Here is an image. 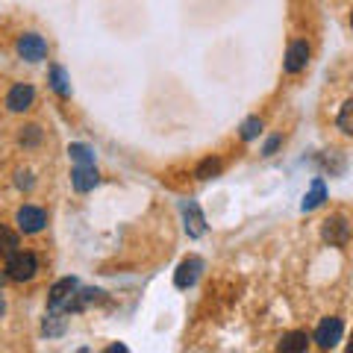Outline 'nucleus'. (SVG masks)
<instances>
[{"label":"nucleus","instance_id":"nucleus-1","mask_svg":"<svg viewBox=\"0 0 353 353\" xmlns=\"http://www.w3.org/2000/svg\"><path fill=\"white\" fill-rule=\"evenodd\" d=\"M39 274V259H36V253H30V250H15L12 256L6 259V277L9 280H15V283H27L32 280Z\"/></svg>","mask_w":353,"mask_h":353},{"label":"nucleus","instance_id":"nucleus-2","mask_svg":"<svg viewBox=\"0 0 353 353\" xmlns=\"http://www.w3.org/2000/svg\"><path fill=\"white\" fill-rule=\"evenodd\" d=\"M77 292H80V283H77L74 277H65L59 283H53V289H50V309L71 312V303H74Z\"/></svg>","mask_w":353,"mask_h":353},{"label":"nucleus","instance_id":"nucleus-3","mask_svg":"<svg viewBox=\"0 0 353 353\" xmlns=\"http://www.w3.org/2000/svg\"><path fill=\"white\" fill-rule=\"evenodd\" d=\"M18 57L27 62H41L48 57V41H44L39 32H27V36L18 39Z\"/></svg>","mask_w":353,"mask_h":353},{"label":"nucleus","instance_id":"nucleus-4","mask_svg":"<svg viewBox=\"0 0 353 353\" xmlns=\"http://www.w3.org/2000/svg\"><path fill=\"white\" fill-rule=\"evenodd\" d=\"M15 221H18L21 233H39V230H44V224H48V212H44L41 206H21Z\"/></svg>","mask_w":353,"mask_h":353},{"label":"nucleus","instance_id":"nucleus-5","mask_svg":"<svg viewBox=\"0 0 353 353\" xmlns=\"http://www.w3.org/2000/svg\"><path fill=\"white\" fill-rule=\"evenodd\" d=\"M312 339H315V345L321 347V350L336 347L339 341H341V318H324V321L318 324Z\"/></svg>","mask_w":353,"mask_h":353},{"label":"nucleus","instance_id":"nucleus-6","mask_svg":"<svg viewBox=\"0 0 353 353\" xmlns=\"http://www.w3.org/2000/svg\"><path fill=\"white\" fill-rule=\"evenodd\" d=\"M321 236H324L327 245L341 248V245H347V239H350V227H347V221L341 218V215H333V218H327V221H324Z\"/></svg>","mask_w":353,"mask_h":353},{"label":"nucleus","instance_id":"nucleus-7","mask_svg":"<svg viewBox=\"0 0 353 353\" xmlns=\"http://www.w3.org/2000/svg\"><path fill=\"white\" fill-rule=\"evenodd\" d=\"M32 101H36V88L27 85V83H15L6 94L9 112H27V109L32 106Z\"/></svg>","mask_w":353,"mask_h":353},{"label":"nucleus","instance_id":"nucleus-8","mask_svg":"<svg viewBox=\"0 0 353 353\" xmlns=\"http://www.w3.org/2000/svg\"><path fill=\"white\" fill-rule=\"evenodd\" d=\"M306 65H309V44L303 39H297L289 44V50H285L283 68H285V74H301Z\"/></svg>","mask_w":353,"mask_h":353},{"label":"nucleus","instance_id":"nucleus-9","mask_svg":"<svg viewBox=\"0 0 353 353\" xmlns=\"http://www.w3.org/2000/svg\"><path fill=\"white\" fill-rule=\"evenodd\" d=\"M201 271H203V262L197 259V256H189L185 262H180V268H176V289H189V285L197 283V277H201Z\"/></svg>","mask_w":353,"mask_h":353},{"label":"nucleus","instance_id":"nucleus-10","mask_svg":"<svg viewBox=\"0 0 353 353\" xmlns=\"http://www.w3.org/2000/svg\"><path fill=\"white\" fill-rule=\"evenodd\" d=\"M71 183L77 192H92L97 185V168L94 165H77L71 171Z\"/></svg>","mask_w":353,"mask_h":353},{"label":"nucleus","instance_id":"nucleus-11","mask_svg":"<svg viewBox=\"0 0 353 353\" xmlns=\"http://www.w3.org/2000/svg\"><path fill=\"white\" fill-rule=\"evenodd\" d=\"M183 218H185V233H189V236L201 239L206 233V221L201 215V209H197V203H185L183 206Z\"/></svg>","mask_w":353,"mask_h":353},{"label":"nucleus","instance_id":"nucleus-12","mask_svg":"<svg viewBox=\"0 0 353 353\" xmlns=\"http://www.w3.org/2000/svg\"><path fill=\"white\" fill-rule=\"evenodd\" d=\"M309 347V333L303 330H294V333H285L280 341V350L283 353H303Z\"/></svg>","mask_w":353,"mask_h":353},{"label":"nucleus","instance_id":"nucleus-13","mask_svg":"<svg viewBox=\"0 0 353 353\" xmlns=\"http://www.w3.org/2000/svg\"><path fill=\"white\" fill-rule=\"evenodd\" d=\"M18 250V233L0 224V259H9Z\"/></svg>","mask_w":353,"mask_h":353},{"label":"nucleus","instance_id":"nucleus-14","mask_svg":"<svg viewBox=\"0 0 353 353\" xmlns=\"http://www.w3.org/2000/svg\"><path fill=\"white\" fill-rule=\"evenodd\" d=\"M50 85H53V92H57L59 97H71L68 74H65V68H59V65H53L50 68Z\"/></svg>","mask_w":353,"mask_h":353},{"label":"nucleus","instance_id":"nucleus-15","mask_svg":"<svg viewBox=\"0 0 353 353\" xmlns=\"http://www.w3.org/2000/svg\"><path fill=\"white\" fill-rule=\"evenodd\" d=\"M324 201H327V185H324V180H315V183H312V192H309V194L303 197V209L309 212V209L321 206Z\"/></svg>","mask_w":353,"mask_h":353},{"label":"nucleus","instance_id":"nucleus-16","mask_svg":"<svg viewBox=\"0 0 353 353\" xmlns=\"http://www.w3.org/2000/svg\"><path fill=\"white\" fill-rule=\"evenodd\" d=\"M41 139H44V132H41V127H39V124H27V127H21L18 141H21L24 148H39V145H41Z\"/></svg>","mask_w":353,"mask_h":353},{"label":"nucleus","instance_id":"nucleus-17","mask_svg":"<svg viewBox=\"0 0 353 353\" xmlns=\"http://www.w3.org/2000/svg\"><path fill=\"white\" fill-rule=\"evenodd\" d=\"M221 171H224V165H221V159H203L201 165H197L194 176H197V180H212V176H218Z\"/></svg>","mask_w":353,"mask_h":353},{"label":"nucleus","instance_id":"nucleus-18","mask_svg":"<svg viewBox=\"0 0 353 353\" xmlns=\"http://www.w3.org/2000/svg\"><path fill=\"white\" fill-rule=\"evenodd\" d=\"M44 333L48 336H62L65 333V318L59 315V309H50L48 318H44Z\"/></svg>","mask_w":353,"mask_h":353},{"label":"nucleus","instance_id":"nucleus-19","mask_svg":"<svg viewBox=\"0 0 353 353\" xmlns=\"http://www.w3.org/2000/svg\"><path fill=\"white\" fill-rule=\"evenodd\" d=\"M336 124H339V130H341V132H347V136H353V101H347L345 106L339 109Z\"/></svg>","mask_w":353,"mask_h":353},{"label":"nucleus","instance_id":"nucleus-20","mask_svg":"<svg viewBox=\"0 0 353 353\" xmlns=\"http://www.w3.org/2000/svg\"><path fill=\"white\" fill-rule=\"evenodd\" d=\"M68 153H71V159H74L77 165H94V153H92V148H85V145H71Z\"/></svg>","mask_w":353,"mask_h":353},{"label":"nucleus","instance_id":"nucleus-21","mask_svg":"<svg viewBox=\"0 0 353 353\" xmlns=\"http://www.w3.org/2000/svg\"><path fill=\"white\" fill-rule=\"evenodd\" d=\"M262 132V118H248L245 124H241V139L245 141H253Z\"/></svg>","mask_w":353,"mask_h":353},{"label":"nucleus","instance_id":"nucleus-22","mask_svg":"<svg viewBox=\"0 0 353 353\" xmlns=\"http://www.w3.org/2000/svg\"><path fill=\"white\" fill-rule=\"evenodd\" d=\"M283 145V136H271L268 141H265V148H262V153L265 157H274V153H277V148Z\"/></svg>","mask_w":353,"mask_h":353},{"label":"nucleus","instance_id":"nucleus-23","mask_svg":"<svg viewBox=\"0 0 353 353\" xmlns=\"http://www.w3.org/2000/svg\"><path fill=\"white\" fill-rule=\"evenodd\" d=\"M18 189H32V174L30 171H18Z\"/></svg>","mask_w":353,"mask_h":353},{"label":"nucleus","instance_id":"nucleus-24","mask_svg":"<svg viewBox=\"0 0 353 353\" xmlns=\"http://www.w3.org/2000/svg\"><path fill=\"white\" fill-rule=\"evenodd\" d=\"M3 312H6V301H3V294H0V318H3Z\"/></svg>","mask_w":353,"mask_h":353},{"label":"nucleus","instance_id":"nucleus-25","mask_svg":"<svg viewBox=\"0 0 353 353\" xmlns=\"http://www.w3.org/2000/svg\"><path fill=\"white\" fill-rule=\"evenodd\" d=\"M347 347H350V350H353V333H350V345H347Z\"/></svg>","mask_w":353,"mask_h":353},{"label":"nucleus","instance_id":"nucleus-26","mask_svg":"<svg viewBox=\"0 0 353 353\" xmlns=\"http://www.w3.org/2000/svg\"><path fill=\"white\" fill-rule=\"evenodd\" d=\"M350 27H353V12H350Z\"/></svg>","mask_w":353,"mask_h":353}]
</instances>
